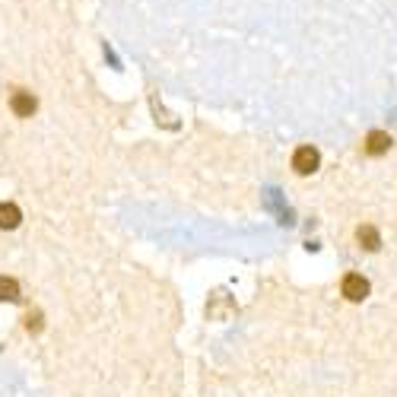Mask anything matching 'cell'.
I'll return each instance as SVG.
<instances>
[{"mask_svg": "<svg viewBox=\"0 0 397 397\" xmlns=\"http://www.w3.org/2000/svg\"><path fill=\"white\" fill-rule=\"evenodd\" d=\"M318 165H321V156L315 147H299L293 153V169L296 175H311V172H318Z\"/></svg>", "mask_w": 397, "mask_h": 397, "instance_id": "6da1fadb", "label": "cell"}, {"mask_svg": "<svg viewBox=\"0 0 397 397\" xmlns=\"http://www.w3.org/2000/svg\"><path fill=\"white\" fill-rule=\"evenodd\" d=\"M340 293L350 299V302H363L365 296H369V280L363 274H346L344 283H340Z\"/></svg>", "mask_w": 397, "mask_h": 397, "instance_id": "7a4b0ae2", "label": "cell"}, {"mask_svg": "<svg viewBox=\"0 0 397 397\" xmlns=\"http://www.w3.org/2000/svg\"><path fill=\"white\" fill-rule=\"evenodd\" d=\"M10 108H13L16 118H32L35 108H38V99L29 89H16V93L10 95Z\"/></svg>", "mask_w": 397, "mask_h": 397, "instance_id": "3957f363", "label": "cell"}, {"mask_svg": "<svg viewBox=\"0 0 397 397\" xmlns=\"http://www.w3.org/2000/svg\"><path fill=\"white\" fill-rule=\"evenodd\" d=\"M365 153L369 156H385L391 149V137L385 134V130H372L369 137H365Z\"/></svg>", "mask_w": 397, "mask_h": 397, "instance_id": "277c9868", "label": "cell"}, {"mask_svg": "<svg viewBox=\"0 0 397 397\" xmlns=\"http://www.w3.org/2000/svg\"><path fill=\"white\" fill-rule=\"evenodd\" d=\"M356 242L363 245L365 251H378L381 248V235H378V229H375V226H359V229H356Z\"/></svg>", "mask_w": 397, "mask_h": 397, "instance_id": "5b68a950", "label": "cell"}, {"mask_svg": "<svg viewBox=\"0 0 397 397\" xmlns=\"http://www.w3.org/2000/svg\"><path fill=\"white\" fill-rule=\"evenodd\" d=\"M23 223V213H19L16 204H0V229H16V226Z\"/></svg>", "mask_w": 397, "mask_h": 397, "instance_id": "8992f818", "label": "cell"}, {"mask_svg": "<svg viewBox=\"0 0 397 397\" xmlns=\"http://www.w3.org/2000/svg\"><path fill=\"white\" fill-rule=\"evenodd\" d=\"M0 302H19V283L13 276H0Z\"/></svg>", "mask_w": 397, "mask_h": 397, "instance_id": "52a82bcc", "label": "cell"}, {"mask_svg": "<svg viewBox=\"0 0 397 397\" xmlns=\"http://www.w3.org/2000/svg\"><path fill=\"white\" fill-rule=\"evenodd\" d=\"M26 328H29V334H38V330H42V311H29Z\"/></svg>", "mask_w": 397, "mask_h": 397, "instance_id": "ba28073f", "label": "cell"}]
</instances>
